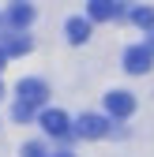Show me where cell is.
I'll use <instances>...</instances> for the list:
<instances>
[{
  "instance_id": "1",
  "label": "cell",
  "mask_w": 154,
  "mask_h": 157,
  "mask_svg": "<svg viewBox=\"0 0 154 157\" xmlns=\"http://www.w3.org/2000/svg\"><path fill=\"white\" fill-rule=\"evenodd\" d=\"M15 97H19L23 105L38 109V105H45V97H49V86L42 82V78H23V82L15 86Z\"/></svg>"
},
{
  "instance_id": "2",
  "label": "cell",
  "mask_w": 154,
  "mask_h": 157,
  "mask_svg": "<svg viewBox=\"0 0 154 157\" xmlns=\"http://www.w3.org/2000/svg\"><path fill=\"white\" fill-rule=\"evenodd\" d=\"M42 127H45V135H53V139H68L71 135V120L60 109H45L42 112Z\"/></svg>"
},
{
  "instance_id": "3",
  "label": "cell",
  "mask_w": 154,
  "mask_h": 157,
  "mask_svg": "<svg viewBox=\"0 0 154 157\" xmlns=\"http://www.w3.org/2000/svg\"><path fill=\"white\" fill-rule=\"evenodd\" d=\"M150 60H154V49H147V45H132V49L124 52V71L143 75V71H150Z\"/></svg>"
},
{
  "instance_id": "4",
  "label": "cell",
  "mask_w": 154,
  "mask_h": 157,
  "mask_svg": "<svg viewBox=\"0 0 154 157\" xmlns=\"http://www.w3.org/2000/svg\"><path fill=\"white\" fill-rule=\"evenodd\" d=\"M75 135H79V139H102V135H109V124H105V116L87 112V116L75 120Z\"/></svg>"
},
{
  "instance_id": "5",
  "label": "cell",
  "mask_w": 154,
  "mask_h": 157,
  "mask_svg": "<svg viewBox=\"0 0 154 157\" xmlns=\"http://www.w3.org/2000/svg\"><path fill=\"white\" fill-rule=\"evenodd\" d=\"M105 109H109V116L124 120V116L136 112V97H132L128 90H113V94H105Z\"/></svg>"
},
{
  "instance_id": "6",
  "label": "cell",
  "mask_w": 154,
  "mask_h": 157,
  "mask_svg": "<svg viewBox=\"0 0 154 157\" xmlns=\"http://www.w3.org/2000/svg\"><path fill=\"white\" fill-rule=\"evenodd\" d=\"M4 19H8V26H19V30H23V26L34 23V4H26V0H11Z\"/></svg>"
},
{
  "instance_id": "7",
  "label": "cell",
  "mask_w": 154,
  "mask_h": 157,
  "mask_svg": "<svg viewBox=\"0 0 154 157\" xmlns=\"http://www.w3.org/2000/svg\"><path fill=\"white\" fill-rule=\"evenodd\" d=\"M87 15L94 19V23L117 19V0H90V4H87Z\"/></svg>"
},
{
  "instance_id": "8",
  "label": "cell",
  "mask_w": 154,
  "mask_h": 157,
  "mask_svg": "<svg viewBox=\"0 0 154 157\" xmlns=\"http://www.w3.org/2000/svg\"><path fill=\"white\" fill-rule=\"evenodd\" d=\"M87 37H90V19H68V41L83 45Z\"/></svg>"
},
{
  "instance_id": "9",
  "label": "cell",
  "mask_w": 154,
  "mask_h": 157,
  "mask_svg": "<svg viewBox=\"0 0 154 157\" xmlns=\"http://www.w3.org/2000/svg\"><path fill=\"white\" fill-rule=\"evenodd\" d=\"M4 52H8V56H23V52H30V37H23V34H8Z\"/></svg>"
},
{
  "instance_id": "10",
  "label": "cell",
  "mask_w": 154,
  "mask_h": 157,
  "mask_svg": "<svg viewBox=\"0 0 154 157\" xmlns=\"http://www.w3.org/2000/svg\"><path fill=\"white\" fill-rule=\"evenodd\" d=\"M132 23H136L139 30H154V8H132Z\"/></svg>"
},
{
  "instance_id": "11",
  "label": "cell",
  "mask_w": 154,
  "mask_h": 157,
  "mask_svg": "<svg viewBox=\"0 0 154 157\" xmlns=\"http://www.w3.org/2000/svg\"><path fill=\"white\" fill-rule=\"evenodd\" d=\"M23 157H49V153H45L42 142H26V146H23Z\"/></svg>"
},
{
  "instance_id": "12",
  "label": "cell",
  "mask_w": 154,
  "mask_h": 157,
  "mask_svg": "<svg viewBox=\"0 0 154 157\" xmlns=\"http://www.w3.org/2000/svg\"><path fill=\"white\" fill-rule=\"evenodd\" d=\"M11 116H15V120H30V116H34V109H30V105H23V101H15Z\"/></svg>"
},
{
  "instance_id": "13",
  "label": "cell",
  "mask_w": 154,
  "mask_h": 157,
  "mask_svg": "<svg viewBox=\"0 0 154 157\" xmlns=\"http://www.w3.org/2000/svg\"><path fill=\"white\" fill-rule=\"evenodd\" d=\"M4 60H8V52H4V49H0V67H4Z\"/></svg>"
},
{
  "instance_id": "14",
  "label": "cell",
  "mask_w": 154,
  "mask_h": 157,
  "mask_svg": "<svg viewBox=\"0 0 154 157\" xmlns=\"http://www.w3.org/2000/svg\"><path fill=\"white\" fill-rule=\"evenodd\" d=\"M49 157H71V153H49Z\"/></svg>"
},
{
  "instance_id": "15",
  "label": "cell",
  "mask_w": 154,
  "mask_h": 157,
  "mask_svg": "<svg viewBox=\"0 0 154 157\" xmlns=\"http://www.w3.org/2000/svg\"><path fill=\"white\" fill-rule=\"evenodd\" d=\"M0 94H4V86H0Z\"/></svg>"
}]
</instances>
